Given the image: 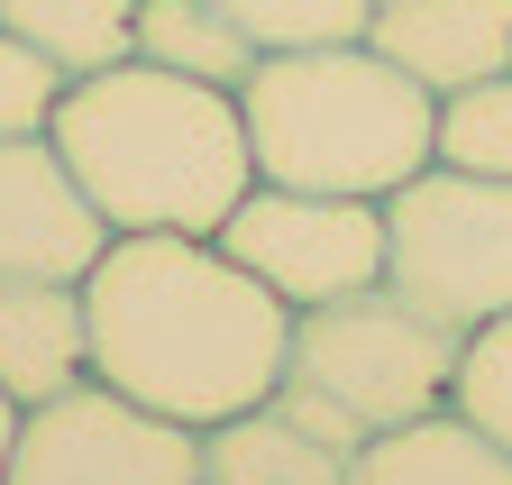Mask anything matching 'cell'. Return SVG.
Returning <instances> with one entry per match:
<instances>
[{
    "instance_id": "cell-15",
    "label": "cell",
    "mask_w": 512,
    "mask_h": 485,
    "mask_svg": "<svg viewBox=\"0 0 512 485\" xmlns=\"http://www.w3.org/2000/svg\"><path fill=\"white\" fill-rule=\"evenodd\" d=\"M430 165L503 174V184H512V65H503V74H476V83H458V92H439Z\"/></svg>"
},
{
    "instance_id": "cell-17",
    "label": "cell",
    "mask_w": 512,
    "mask_h": 485,
    "mask_svg": "<svg viewBox=\"0 0 512 485\" xmlns=\"http://www.w3.org/2000/svg\"><path fill=\"white\" fill-rule=\"evenodd\" d=\"M448 403H458L485 440H503V449H512V312H494V321H476V330L458 339V376H448Z\"/></svg>"
},
{
    "instance_id": "cell-7",
    "label": "cell",
    "mask_w": 512,
    "mask_h": 485,
    "mask_svg": "<svg viewBox=\"0 0 512 485\" xmlns=\"http://www.w3.org/2000/svg\"><path fill=\"white\" fill-rule=\"evenodd\" d=\"M220 248L284 293L293 312L311 302H339L384 284V202L366 193H293V184H247L238 211L220 220Z\"/></svg>"
},
{
    "instance_id": "cell-13",
    "label": "cell",
    "mask_w": 512,
    "mask_h": 485,
    "mask_svg": "<svg viewBox=\"0 0 512 485\" xmlns=\"http://www.w3.org/2000/svg\"><path fill=\"white\" fill-rule=\"evenodd\" d=\"M128 55H147L165 74H192V83H247L256 46L229 28L220 0H138V28H128Z\"/></svg>"
},
{
    "instance_id": "cell-10",
    "label": "cell",
    "mask_w": 512,
    "mask_h": 485,
    "mask_svg": "<svg viewBox=\"0 0 512 485\" xmlns=\"http://www.w3.org/2000/svg\"><path fill=\"white\" fill-rule=\"evenodd\" d=\"M92 376V321H83V284L55 275H0V394L19 412L83 385Z\"/></svg>"
},
{
    "instance_id": "cell-8",
    "label": "cell",
    "mask_w": 512,
    "mask_h": 485,
    "mask_svg": "<svg viewBox=\"0 0 512 485\" xmlns=\"http://www.w3.org/2000/svg\"><path fill=\"white\" fill-rule=\"evenodd\" d=\"M110 248V220L74 184L55 138H0V275H55L83 284Z\"/></svg>"
},
{
    "instance_id": "cell-3",
    "label": "cell",
    "mask_w": 512,
    "mask_h": 485,
    "mask_svg": "<svg viewBox=\"0 0 512 485\" xmlns=\"http://www.w3.org/2000/svg\"><path fill=\"white\" fill-rule=\"evenodd\" d=\"M238 119H247L256 184L384 202L394 184H412L430 165L439 92L412 83L394 55H375L366 37H348V46L256 55L247 83H238Z\"/></svg>"
},
{
    "instance_id": "cell-9",
    "label": "cell",
    "mask_w": 512,
    "mask_h": 485,
    "mask_svg": "<svg viewBox=\"0 0 512 485\" xmlns=\"http://www.w3.org/2000/svg\"><path fill=\"white\" fill-rule=\"evenodd\" d=\"M366 46L430 92H458L512 65V0H375Z\"/></svg>"
},
{
    "instance_id": "cell-2",
    "label": "cell",
    "mask_w": 512,
    "mask_h": 485,
    "mask_svg": "<svg viewBox=\"0 0 512 485\" xmlns=\"http://www.w3.org/2000/svg\"><path fill=\"white\" fill-rule=\"evenodd\" d=\"M55 156L74 165V184L110 229H192L220 238L238 193L256 184L247 119L229 83L165 74L147 55H119L101 74H74L55 110Z\"/></svg>"
},
{
    "instance_id": "cell-12",
    "label": "cell",
    "mask_w": 512,
    "mask_h": 485,
    "mask_svg": "<svg viewBox=\"0 0 512 485\" xmlns=\"http://www.w3.org/2000/svg\"><path fill=\"white\" fill-rule=\"evenodd\" d=\"M202 485H348V449L311 440L275 403H247L202 431Z\"/></svg>"
},
{
    "instance_id": "cell-4",
    "label": "cell",
    "mask_w": 512,
    "mask_h": 485,
    "mask_svg": "<svg viewBox=\"0 0 512 485\" xmlns=\"http://www.w3.org/2000/svg\"><path fill=\"white\" fill-rule=\"evenodd\" d=\"M458 339H467V330L430 321L421 302H403L394 284H366V293H339V302H311V312H293L284 385H275L266 403L293 412L311 440L357 449L366 431H394V421L448 403Z\"/></svg>"
},
{
    "instance_id": "cell-6",
    "label": "cell",
    "mask_w": 512,
    "mask_h": 485,
    "mask_svg": "<svg viewBox=\"0 0 512 485\" xmlns=\"http://www.w3.org/2000/svg\"><path fill=\"white\" fill-rule=\"evenodd\" d=\"M0 485H202V431L83 376L19 412Z\"/></svg>"
},
{
    "instance_id": "cell-5",
    "label": "cell",
    "mask_w": 512,
    "mask_h": 485,
    "mask_svg": "<svg viewBox=\"0 0 512 485\" xmlns=\"http://www.w3.org/2000/svg\"><path fill=\"white\" fill-rule=\"evenodd\" d=\"M384 284L448 330L512 312V184L458 165H421L412 184H394L384 193Z\"/></svg>"
},
{
    "instance_id": "cell-18",
    "label": "cell",
    "mask_w": 512,
    "mask_h": 485,
    "mask_svg": "<svg viewBox=\"0 0 512 485\" xmlns=\"http://www.w3.org/2000/svg\"><path fill=\"white\" fill-rule=\"evenodd\" d=\"M64 92H74V74L46 46H28L19 28H0V138H46Z\"/></svg>"
},
{
    "instance_id": "cell-19",
    "label": "cell",
    "mask_w": 512,
    "mask_h": 485,
    "mask_svg": "<svg viewBox=\"0 0 512 485\" xmlns=\"http://www.w3.org/2000/svg\"><path fill=\"white\" fill-rule=\"evenodd\" d=\"M10 440H19V403L0 394V467H10Z\"/></svg>"
},
{
    "instance_id": "cell-11",
    "label": "cell",
    "mask_w": 512,
    "mask_h": 485,
    "mask_svg": "<svg viewBox=\"0 0 512 485\" xmlns=\"http://www.w3.org/2000/svg\"><path fill=\"white\" fill-rule=\"evenodd\" d=\"M348 485H512V449L485 440L458 403H430L348 449Z\"/></svg>"
},
{
    "instance_id": "cell-16",
    "label": "cell",
    "mask_w": 512,
    "mask_h": 485,
    "mask_svg": "<svg viewBox=\"0 0 512 485\" xmlns=\"http://www.w3.org/2000/svg\"><path fill=\"white\" fill-rule=\"evenodd\" d=\"M229 28L256 46V55H293V46H348L366 37L375 0H220Z\"/></svg>"
},
{
    "instance_id": "cell-14",
    "label": "cell",
    "mask_w": 512,
    "mask_h": 485,
    "mask_svg": "<svg viewBox=\"0 0 512 485\" xmlns=\"http://www.w3.org/2000/svg\"><path fill=\"white\" fill-rule=\"evenodd\" d=\"M0 28H19L28 46H46L64 74H101L128 55L138 0H0Z\"/></svg>"
},
{
    "instance_id": "cell-1",
    "label": "cell",
    "mask_w": 512,
    "mask_h": 485,
    "mask_svg": "<svg viewBox=\"0 0 512 485\" xmlns=\"http://www.w3.org/2000/svg\"><path fill=\"white\" fill-rule=\"evenodd\" d=\"M83 321L92 376L183 431L266 403L293 348V302L192 229H110V248L83 275Z\"/></svg>"
}]
</instances>
